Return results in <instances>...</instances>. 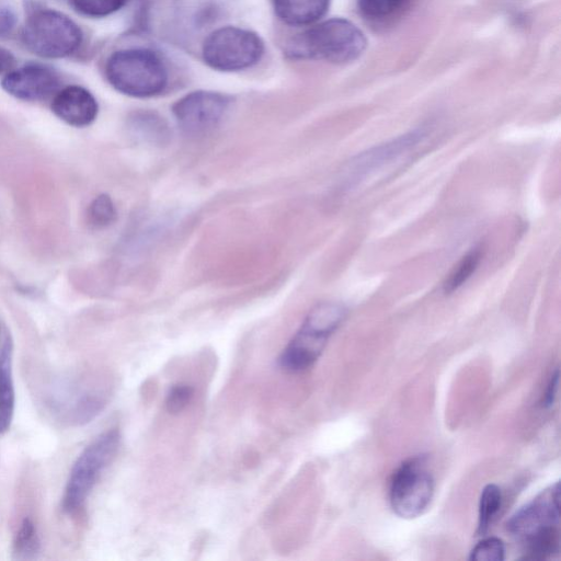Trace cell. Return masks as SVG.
Here are the masks:
<instances>
[{
  "label": "cell",
  "mask_w": 561,
  "mask_h": 561,
  "mask_svg": "<svg viewBox=\"0 0 561 561\" xmlns=\"http://www.w3.org/2000/svg\"><path fill=\"white\" fill-rule=\"evenodd\" d=\"M105 77L119 93L142 99L160 94L169 78L161 58L146 48L114 51L106 60Z\"/></svg>",
  "instance_id": "1"
},
{
  "label": "cell",
  "mask_w": 561,
  "mask_h": 561,
  "mask_svg": "<svg viewBox=\"0 0 561 561\" xmlns=\"http://www.w3.org/2000/svg\"><path fill=\"white\" fill-rule=\"evenodd\" d=\"M346 313V308L337 302H322L313 307L280 353L279 367L297 373L313 365Z\"/></svg>",
  "instance_id": "2"
},
{
  "label": "cell",
  "mask_w": 561,
  "mask_h": 561,
  "mask_svg": "<svg viewBox=\"0 0 561 561\" xmlns=\"http://www.w3.org/2000/svg\"><path fill=\"white\" fill-rule=\"evenodd\" d=\"M366 43L365 35L355 24L342 18H333L299 34L291 44L290 53L301 58L344 64L357 59Z\"/></svg>",
  "instance_id": "3"
},
{
  "label": "cell",
  "mask_w": 561,
  "mask_h": 561,
  "mask_svg": "<svg viewBox=\"0 0 561 561\" xmlns=\"http://www.w3.org/2000/svg\"><path fill=\"white\" fill-rule=\"evenodd\" d=\"M82 31L68 15L54 9L34 10L22 32L26 48L50 59L73 54L82 43Z\"/></svg>",
  "instance_id": "4"
},
{
  "label": "cell",
  "mask_w": 561,
  "mask_h": 561,
  "mask_svg": "<svg viewBox=\"0 0 561 561\" xmlns=\"http://www.w3.org/2000/svg\"><path fill=\"white\" fill-rule=\"evenodd\" d=\"M121 442L119 432L111 428L94 438L73 462L66 483L62 508L67 513L79 511L105 468L114 459Z\"/></svg>",
  "instance_id": "5"
},
{
  "label": "cell",
  "mask_w": 561,
  "mask_h": 561,
  "mask_svg": "<svg viewBox=\"0 0 561 561\" xmlns=\"http://www.w3.org/2000/svg\"><path fill=\"white\" fill-rule=\"evenodd\" d=\"M264 54V43L254 32L224 26L211 32L202 47L205 64L218 71L231 72L256 65Z\"/></svg>",
  "instance_id": "6"
},
{
  "label": "cell",
  "mask_w": 561,
  "mask_h": 561,
  "mask_svg": "<svg viewBox=\"0 0 561 561\" xmlns=\"http://www.w3.org/2000/svg\"><path fill=\"white\" fill-rule=\"evenodd\" d=\"M434 480L423 457L404 461L394 472L390 485V504L402 518H415L430 505Z\"/></svg>",
  "instance_id": "7"
},
{
  "label": "cell",
  "mask_w": 561,
  "mask_h": 561,
  "mask_svg": "<svg viewBox=\"0 0 561 561\" xmlns=\"http://www.w3.org/2000/svg\"><path fill=\"white\" fill-rule=\"evenodd\" d=\"M425 136L422 128L415 129L355 156L345 170L344 182L347 190L357 187L368 178L381 172L385 167L414 149Z\"/></svg>",
  "instance_id": "8"
},
{
  "label": "cell",
  "mask_w": 561,
  "mask_h": 561,
  "mask_svg": "<svg viewBox=\"0 0 561 561\" xmlns=\"http://www.w3.org/2000/svg\"><path fill=\"white\" fill-rule=\"evenodd\" d=\"M231 99L222 93L198 90L179 99L172 106L178 125L198 135L216 127L227 113Z\"/></svg>",
  "instance_id": "9"
},
{
  "label": "cell",
  "mask_w": 561,
  "mask_h": 561,
  "mask_svg": "<svg viewBox=\"0 0 561 561\" xmlns=\"http://www.w3.org/2000/svg\"><path fill=\"white\" fill-rule=\"evenodd\" d=\"M559 500L560 484L557 482L517 511L507 522V529L525 541L543 529L558 526Z\"/></svg>",
  "instance_id": "10"
},
{
  "label": "cell",
  "mask_w": 561,
  "mask_h": 561,
  "mask_svg": "<svg viewBox=\"0 0 561 561\" xmlns=\"http://www.w3.org/2000/svg\"><path fill=\"white\" fill-rule=\"evenodd\" d=\"M2 89L22 101H43L59 90L60 79L50 67L42 64H27L14 68L1 81Z\"/></svg>",
  "instance_id": "11"
},
{
  "label": "cell",
  "mask_w": 561,
  "mask_h": 561,
  "mask_svg": "<svg viewBox=\"0 0 561 561\" xmlns=\"http://www.w3.org/2000/svg\"><path fill=\"white\" fill-rule=\"evenodd\" d=\"M51 110L66 124L85 127L95 121L99 105L93 94L85 88L68 85L54 95Z\"/></svg>",
  "instance_id": "12"
},
{
  "label": "cell",
  "mask_w": 561,
  "mask_h": 561,
  "mask_svg": "<svg viewBox=\"0 0 561 561\" xmlns=\"http://www.w3.org/2000/svg\"><path fill=\"white\" fill-rule=\"evenodd\" d=\"M329 5L330 0H274L275 14L291 26L316 23L325 14Z\"/></svg>",
  "instance_id": "13"
},
{
  "label": "cell",
  "mask_w": 561,
  "mask_h": 561,
  "mask_svg": "<svg viewBox=\"0 0 561 561\" xmlns=\"http://www.w3.org/2000/svg\"><path fill=\"white\" fill-rule=\"evenodd\" d=\"M12 341L7 337L0 352V434L5 433L12 423L15 391L12 374Z\"/></svg>",
  "instance_id": "14"
},
{
  "label": "cell",
  "mask_w": 561,
  "mask_h": 561,
  "mask_svg": "<svg viewBox=\"0 0 561 561\" xmlns=\"http://www.w3.org/2000/svg\"><path fill=\"white\" fill-rule=\"evenodd\" d=\"M135 137L151 145L168 142L170 131L165 122L153 113H137L130 121Z\"/></svg>",
  "instance_id": "15"
},
{
  "label": "cell",
  "mask_w": 561,
  "mask_h": 561,
  "mask_svg": "<svg viewBox=\"0 0 561 561\" xmlns=\"http://www.w3.org/2000/svg\"><path fill=\"white\" fill-rule=\"evenodd\" d=\"M39 537L35 524L24 518L13 540V556L16 560H32L39 552Z\"/></svg>",
  "instance_id": "16"
},
{
  "label": "cell",
  "mask_w": 561,
  "mask_h": 561,
  "mask_svg": "<svg viewBox=\"0 0 561 561\" xmlns=\"http://www.w3.org/2000/svg\"><path fill=\"white\" fill-rule=\"evenodd\" d=\"M482 257V248L476 247L463 255L443 284L445 294H450L463 285L474 273Z\"/></svg>",
  "instance_id": "17"
},
{
  "label": "cell",
  "mask_w": 561,
  "mask_h": 561,
  "mask_svg": "<svg viewBox=\"0 0 561 561\" xmlns=\"http://www.w3.org/2000/svg\"><path fill=\"white\" fill-rule=\"evenodd\" d=\"M502 493L497 485L488 484L482 490L479 502V522L477 534L483 536L490 528L494 517L500 511Z\"/></svg>",
  "instance_id": "18"
},
{
  "label": "cell",
  "mask_w": 561,
  "mask_h": 561,
  "mask_svg": "<svg viewBox=\"0 0 561 561\" xmlns=\"http://www.w3.org/2000/svg\"><path fill=\"white\" fill-rule=\"evenodd\" d=\"M116 215L115 205L107 194L98 195L90 203L87 211L88 222L95 229L111 226L115 221Z\"/></svg>",
  "instance_id": "19"
},
{
  "label": "cell",
  "mask_w": 561,
  "mask_h": 561,
  "mask_svg": "<svg viewBox=\"0 0 561 561\" xmlns=\"http://www.w3.org/2000/svg\"><path fill=\"white\" fill-rule=\"evenodd\" d=\"M73 9L89 18H105L121 10L126 0H70Z\"/></svg>",
  "instance_id": "20"
},
{
  "label": "cell",
  "mask_w": 561,
  "mask_h": 561,
  "mask_svg": "<svg viewBox=\"0 0 561 561\" xmlns=\"http://www.w3.org/2000/svg\"><path fill=\"white\" fill-rule=\"evenodd\" d=\"M410 0H357L362 14L371 20H383L400 9Z\"/></svg>",
  "instance_id": "21"
},
{
  "label": "cell",
  "mask_w": 561,
  "mask_h": 561,
  "mask_svg": "<svg viewBox=\"0 0 561 561\" xmlns=\"http://www.w3.org/2000/svg\"><path fill=\"white\" fill-rule=\"evenodd\" d=\"M504 545L499 538H486L480 541L470 553L473 561H502L504 560Z\"/></svg>",
  "instance_id": "22"
},
{
  "label": "cell",
  "mask_w": 561,
  "mask_h": 561,
  "mask_svg": "<svg viewBox=\"0 0 561 561\" xmlns=\"http://www.w3.org/2000/svg\"><path fill=\"white\" fill-rule=\"evenodd\" d=\"M194 389L192 386L186 383L173 385L165 399V407L170 413L181 412L192 400Z\"/></svg>",
  "instance_id": "23"
},
{
  "label": "cell",
  "mask_w": 561,
  "mask_h": 561,
  "mask_svg": "<svg viewBox=\"0 0 561 561\" xmlns=\"http://www.w3.org/2000/svg\"><path fill=\"white\" fill-rule=\"evenodd\" d=\"M15 14L7 4L0 3V37L9 34L15 25Z\"/></svg>",
  "instance_id": "24"
},
{
  "label": "cell",
  "mask_w": 561,
  "mask_h": 561,
  "mask_svg": "<svg viewBox=\"0 0 561 561\" xmlns=\"http://www.w3.org/2000/svg\"><path fill=\"white\" fill-rule=\"evenodd\" d=\"M15 68V57L13 54L3 47H0V77H4Z\"/></svg>",
  "instance_id": "25"
},
{
  "label": "cell",
  "mask_w": 561,
  "mask_h": 561,
  "mask_svg": "<svg viewBox=\"0 0 561 561\" xmlns=\"http://www.w3.org/2000/svg\"><path fill=\"white\" fill-rule=\"evenodd\" d=\"M558 383H559V370L557 369L550 378L547 391L542 399V405L545 408H549L553 404V401H554V398L557 394V390H558Z\"/></svg>",
  "instance_id": "26"
}]
</instances>
